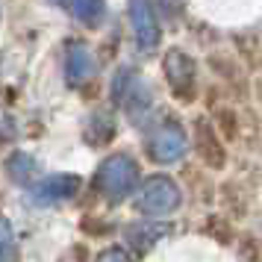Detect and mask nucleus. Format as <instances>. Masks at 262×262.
<instances>
[{
    "label": "nucleus",
    "mask_w": 262,
    "mask_h": 262,
    "mask_svg": "<svg viewBox=\"0 0 262 262\" xmlns=\"http://www.w3.org/2000/svg\"><path fill=\"white\" fill-rule=\"evenodd\" d=\"M139 183V168L133 162L130 156H109L103 165L97 168V177H95V186L97 191L109 198V201H124Z\"/></svg>",
    "instance_id": "f257e3e1"
},
{
    "label": "nucleus",
    "mask_w": 262,
    "mask_h": 262,
    "mask_svg": "<svg viewBox=\"0 0 262 262\" xmlns=\"http://www.w3.org/2000/svg\"><path fill=\"white\" fill-rule=\"evenodd\" d=\"M177 203H180V191L165 177H150L139 191V209L144 215H168L177 209Z\"/></svg>",
    "instance_id": "f03ea898"
},
{
    "label": "nucleus",
    "mask_w": 262,
    "mask_h": 262,
    "mask_svg": "<svg viewBox=\"0 0 262 262\" xmlns=\"http://www.w3.org/2000/svg\"><path fill=\"white\" fill-rule=\"evenodd\" d=\"M127 9H130V24H133L139 48H144V50L156 48L159 45V24H156V18H154L150 0H130Z\"/></svg>",
    "instance_id": "7ed1b4c3"
},
{
    "label": "nucleus",
    "mask_w": 262,
    "mask_h": 262,
    "mask_svg": "<svg viewBox=\"0 0 262 262\" xmlns=\"http://www.w3.org/2000/svg\"><path fill=\"white\" fill-rule=\"evenodd\" d=\"M165 74H168V83L174 89V95H177L180 100H189L191 83H194V65H191L189 56L180 53V50L168 53L165 56Z\"/></svg>",
    "instance_id": "20e7f679"
},
{
    "label": "nucleus",
    "mask_w": 262,
    "mask_h": 262,
    "mask_svg": "<svg viewBox=\"0 0 262 262\" xmlns=\"http://www.w3.org/2000/svg\"><path fill=\"white\" fill-rule=\"evenodd\" d=\"M183 150H186V139H183V130L177 124H165L150 139V156L156 162H174L183 156Z\"/></svg>",
    "instance_id": "39448f33"
},
{
    "label": "nucleus",
    "mask_w": 262,
    "mask_h": 262,
    "mask_svg": "<svg viewBox=\"0 0 262 262\" xmlns=\"http://www.w3.org/2000/svg\"><path fill=\"white\" fill-rule=\"evenodd\" d=\"M77 189H80V177H74V174H50L38 186H33V194L41 203H56V201L74 198Z\"/></svg>",
    "instance_id": "423d86ee"
},
{
    "label": "nucleus",
    "mask_w": 262,
    "mask_h": 262,
    "mask_svg": "<svg viewBox=\"0 0 262 262\" xmlns=\"http://www.w3.org/2000/svg\"><path fill=\"white\" fill-rule=\"evenodd\" d=\"M92 74H95V56H92V50L85 48L83 41H71L68 50H65V77H68V83L80 85Z\"/></svg>",
    "instance_id": "0eeeda50"
},
{
    "label": "nucleus",
    "mask_w": 262,
    "mask_h": 262,
    "mask_svg": "<svg viewBox=\"0 0 262 262\" xmlns=\"http://www.w3.org/2000/svg\"><path fill=\"white\" fill-rule=\"evenodd\" d=\"M194 147H198V156H201L203 162L209 168H224L227 162V154L224 147H221V139L215 136V130L206 124V121H201L198 127H194Z\"/></svg>",
    "instance_id": "6e6552de"
},
{
    "label": "nucleus",
    "mask_w": 262,
    "mask_h": 262,
    "mask_svg": "<svg viewBox=\"0 0 262 262\" xmlns=\"http://www.w3.org/2000/svg\"><path fill=\"white\" fill-rule=\"evenodd\" d=\"M71 12L85 27H97L106 15V6H103V0H71Z\"/></svg>",
    "instance_id": "1a4fd4ad"
},
{
    "label": "nucleus",
    "mask_w": 262,
    "mask_h": 262,
    "mask_svg": "<svg viewBox=\"0 0 262 262\" xmlns=\"http://www.w3.org/2000/svg\"><path fill=\"white\" fill-rule=\"evenodd\" d=\"M6 171H9V177L15 180V183H30V177L36 174V162H33V156H27V154H12L9 156V162H6Z\"/></svg>",
    "instance_id": "9d476101"
},
{
    "label": "nucleus",
    "mask_w": 262,
    "mask_h": 262,
    "mask_svg": "<svg viewBox=\"0 0 262 262\" xmlns=\"http://www.w3.org/2000/svg\"><path fill=\"white\" fill-rule=\"evenodd\" d=\"M0 262H18V245H15L12 224L0 218Z\"/></svg>",
    "instance_id": "9b49d317"
},
{
    "label": "nucleus",
    "mask_w": 262,
    "mask_h": 262,
    "mask_svg": "<svg viewBox=\"0 0 262 262\" xmlns=\"http://www.w3.org/2000/svg\"><path fill=\"white\" fill-rule=\"evenodd\" d=\"M218 127L224 130V136L227 139H236V115L233 112H218Z\"/></svg>",
    "instance_id": "f8f14e48"
},
{
    "label": "nucleus",
    "mask_w": 262,
    "mask_h": 262,
    "mask_svg": "<svg viewBox=\"0 0 262 262\" xmlns=\"http://www.w3.org/2000/svg\"><path fill=\"white\" fill-rule=\"evenodd\" d=\"M97 262H130V259H127L121 250L112 248V250H106V253H100V259H97Z\"/></svg>",
    "instance_id": "ddd939ff"
}]
</instances>
